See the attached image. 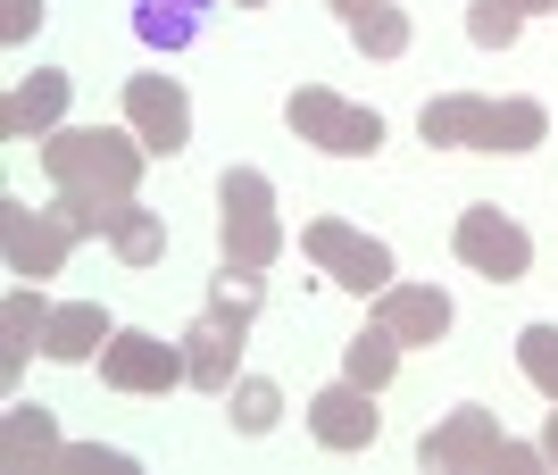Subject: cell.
<instances>
[{
	"label": "cell",
	"mask_w": 558,
	"mask_h": 475,
	"mask_svg": "<svg viewBox=\"0 0 558 475\" xmlns=\"http://www.w3.org/2000/svg\"><path fill=\"white\" fill-rule=\"evenodd\" d=\"M142 167H150V150H142V134L125 125H59V134H43V175L59 192H100V200H134Z\"/></svg>",
	"instance_id": "cell-2"
},
{
	"label": "cell",
	"mask_w": 558,
	"mask_h": 475,
	"mask_svg": "<svg viewBox=\"0 0 558 475\" xmlns=\"http://www.w3.org/2000/svg\"><path fill=\"white\" fill-rule=\"evenodd\" d=\"M450 251H459L475 276H492V284H517V276L534 267V234H525L509 209H492V200L459 209V226H450Z\"/></svg>",
	"instance_id": "cell-9"
},
{
	"label": "cell",
	"mask_w": 558,
	"mask_h": 475,
	"mask_svg": "<svg viewBox=\"0 0 558 475\" xmlns=\"http://www.w3.org/2000/svg\"><path fill=\"white\" fill-rule=\"evenodd\" d=\"M34 25H43V0H0V34H9V42H25Z\"/></svg>",
	"instance_id": "cell-25"
},
{
	"label": "cell",
	"mask_w": 558,
	"mask_h": 475,
	"mask_svg": "<svg viewBox=\"0 0 558 475\" xmlns=\"http://www.w3.org/2000/svg\"><path fill=\"white\" fill-rule=\"evenodd\" d=\"M308 434L326 442V451H367L375 434H384V417H375V392L367 383H326L317 401H308Z\"/></svg>",
	"instance_id": "cell-13"
},
{
	"label": "cell",
	"mask_w": 558,
	"mask_h": 475,
	"mask_svg": "<svg viewBox=\"0 0 558 475\" xmlns=\"http://www.w3.org/2000/svg\"><path fill=\"white\" fill-rule=\"evenodd\" d=\"M159 9H175V17H201V9H209V0H159Z\"/></svg>",
	"instance_id": "cell-27"
},
{
	"label": "cell",
	"mask_w": 558,
	"mask_h": 475,
	"mask_svg": "<svg viewBox=\"0 0 558 475\" xmlns=\"http://www.w3.org/2000/svg\"><path fill=\"white\" fill-rule=\"evenodd\" d=\"M517 9H525V17H534V9H558V0H517Z\"/></svg>",
	"instance_id": "cell-28"
},
{
	"label": "cell",
	"mask_w": 558,
	"mask_h": 475,
	"mask_svg": "<svg viewBox=\"0 0 558 475\" xmlns=\"http://www.w3.org/2000/svg\"><path fill=\"white\" fill-rule=\"evenodd\" d=\"M350 25V42L367 50V59H400V50H409V34H417V25H409V9H392V0H367V9H359V17H342Z\"/></svg>",
	"instance_id": "cell-20"
},
{
	"label": "cell",
	"mask_w": 558,
	"mask_h": 475,
	"mask_svg": "<svg viewBox=\"0 0 558 475\" xmlns=\"http://www.w3.org/2000/svg\"><path fill=\"white\" fill-rule=\"evenodd\" d=\"M226 426L233 434H276V417H283V392L267 376H233V392H226Z\"/></svg>",
	"instance_id": "cell-21"
},
{
	"label": "cell",
	"mask_w": 558,
	"mask_h": 475,
	"mask_svg": "<svg viewBox=\"0 0 558 475\" xmlns=\"http://www.w3.org/2000/svg\"><path fill=\"white\" fill-rule=\"evenodd\" d=\"M400 351H409V342H400L392 326H367V333H350V342H342V376L367 383V392H384V383L400 376Z\"/></svg>",
	"instance_id": "cell-19"
},
{
	"label": "cell",
	"mask_w": 558,
	"mask_h": 475,
	"mask_svg": "<svg viewBox=\"0 0 558 475\" xmlns=\"http://www.w3.org/2000/svg\"><path fill=\"white\" fill-rule=\"evenodd\" d=\"M125 125L142 134L150 159H175L192 143V100L175 75H125Z\"/></svg>",
	"instance_id": "cell-11"
},
{
	"label": "cell",
	"mask_w": 558,
	"mask_h": 475,
	"mask_svg": "<svg viewBox=\"0 0 558 475\" xmlns=\"http://www.w3.org/2000/svg\"><path fill=\"white\" fill-rule=\"evenodd\" d=\"M134 34L150 50H184L192 34H201V17H175V9H159V0H134Z\"/></svg>",
	"instance_id": "cell-24"
},
{
	"label": "cell",
	"mask_w": 558,
	"mask_h": 475,
	"mask_svg": "<svg viewBox=\"0 0 558 475\" xmlns=\"http://www.w3.org/2000/svg\"><path fill=\"white\" fill-rule=\"evenodd\" d=\"M417 459L425 467H442V475H459V467H509V475H534V467H550L542 459V442H509L500 434V417L492 409H450V417H434V426L417 434Z\"/></svg>",
	"instance_id": "cell-4"
},
{
	"label": "cell",
	"mask_w": 558,
	"mask_h": 475,
	"mask_svg": "<svg viewBox=\"0 0 558 475\" xmlns=\"http://www.w3.org/2000/svg\"><path fill=\"white\" fill-rule=\"evenodd\" d=\"M375 326H392L409 351H434L450 333V292H434V284H384L375 292Z\"/></svg>",
	"instance_id": "cell-14"
},
{
	"label": "cell",
	"mask_w": 558,
	"mask_h": 475,
	"mask_svg": "<svg viewBox=\"0 0 558 475\" xmlns=\"http://www.w3.org/2000/svg\"><path fill=\"white\" fill-rule=\"evenodd\" d=\"M517 25H525L517 0H475V9H466V42H475V50H509Z\"/></svg>",
	"instance_id": "cell-23"
},
{
	"label": "cell",
	"mask_w": 558,
	"mask_h": 475,
	"mask_svg": "<svg viewBox=\"0 0 558 475\" xmlns=\"http://www.w3.org/2000/svg\"><path fill=\"white\" fill-rule=\"evenodd\" d=\"M258 301H267V284H258V267H226L209 292V309L184 326V367H192V392H233V358H242V342H251V317Z\"/></svg>",
	"instance_id": "cell-3"
},
{
	"label": "cell",
	"mask_w": 558,
	"mask_h": 475,
	"mask_svg": "<svg viewBox=\"0 0 558 475\" xmlns=\"http://www.w3.org/2000/svg\"><path fill=\"white\" fill-rule=\"evenodd\" d=\"M109 251L125 267H159L167 259V217L142 200H109Z\"/></svg>",
	"instance_id": "cell-18"
},
{
	"label": "cell",
	"mask_w": 558,
	"mask_h": 475,
	"mask_svg": "<svg viewBox=\"0 0 558 475\" xmlns=\"http://www.w3.org/2000/svg\"><path fill=\"white\" fill-rule=\"evenodd\" d=\"M68 100H75V75H68V68L17 75V84H9V100H0V134H9V143H43V134H59Z\"/></svg>",
	"instance_id": "cell-12"
},
{
	"label": "cell",
	"mask_w": 558,
	"mask_h": 475,
	"mask_svg": "<svg viewBox=\"0 0 558 475\" xmlns=\"http://www.w3.org/2000/svg\"><path fill=\"white\" fill-rule=\"evenodd\" d=\"M333 9H342V17H359V9H367V0H333Z\"/></svg>",
	"instance_id": "cell-29"
},
{
	"label": "cell",
	"mask_w": 558,
	"mask_h": 475,
	"mask_svg": "<svg viewBox=\"0 0 558 475\" xmlns=\"http://www.w3.org/2000/svg\"><path fill=\"white\" fill-rule=\"evenodd\" d=\"M517 367L534 376L542 401H558V326H525L517 333Z\"/></svg>",
	"instance_id": "cell-22"
},
{
	"label": "cell",
	"mask_w": 558,
	"mask_h": 475,
	"mask_svg": "<svg viewBox=\"0 0 558 475\" xmlns=\"http://www.w3.org/2000/svg\"><path fill=\"white\" fill-rule=\"evenodd\" d=\"M0 459H9L17 475L59 467V426H50L43 401H9V417H0Z\"/></svg>",
	"instance_id": "cell-17"
},
{
	"label": "cell",
	"mask_w": 558,
	"mask_h": 475,
	"mask_svg": "<svg viewBox=\"0 0 558 475\" xmlns=\"http://www.w3.org/2000/svg\"><path fill=\"white\" fill-rule=\"evenodd\" d=\"M301 251L326 267L342 292H359V301H375V292L392 284V251H384L375 234H359V226H342V217H308V226H301Z\"/></svg>",
	"instance_id": "cell-8"
},
{
	"label": "cell",
	"mask_w": 558,
	"mask_h": 475,
	"mask_svg": "<svg viewBox=\"0 0 558 475\" xmlns=\"http://www.w3.org/2000/svg\"><path fill=\"white\" fill-rule=\"evenodd\" d=\"M417 134L434 150H534L550 143V109L525 93L492 100V93H442L417 109Z\"/></svg>",
	"instance_id": "cell-1"
},
{
	"label": "cell",
	"mask_w": 558,
	"mask_h": 475,
	"mask_svg": "<svg viewBox=\"0 0 558 475\" xmlns=\"http://www.w3.org/2000/svg\"><path fill=\"white\" fill-rule=\"evenodd\" d=\"M283 125L301 143H317L326 159H375L384 150V118L359 109V100H342V93H326V84H301V93L283 100Z\"/></svg>",
	"instance_id": "cell-6"
},
{
	"label": "cell",
	"mask_w": 558,
	"mask_h": 475,
	"mask_svg": "<svg viewBox=\"0 0 558 475\" xmlns=\"http://www.w3.org/2000/svg\"><path fill=\"white\" fill-rule=\"evenodd\" d=\"M109 309L100 301H68V309H50V326H43V358H59V367H84V358H100L109 351Z\"/></svg>",
	"instance_id": "cell-16"
},
{
	"label": "cell",
	"mask_w": 558,
	"mask_h": 475,
	"mask_svg": "<svg viewBox=\"0 0 558 475\" xmlns=\"http://www.w3.org/2000/svg\"><path fill=\"white\" fill-rule=\"evenodd\" d=\"M100 383H109V392H175V383H192L184 342H159V333H142V326H117L109 351H100Z\"/></svg>",
	"instance_id": "cell-10"
},
{
	"label": "cell",
	"mask_w": 558,
	"mask_h": 475,
	"mask_svg": "<svg viewBox=\"0 0 558 475\" xmlns=\"http://www.w3.org/2000/svg\"><path fill=\"white\" fill-rule=\"evenodd\" d=\"M542 459L558 467V401H550V426H542Z\"/></svg>",
	"instance_id": "cell-26"
},
{
	"label": "cell",
	"mask_w": 558,
	"mask_h": 475,
	"mask_svg": "<svg viewBox=\"0 0 558 475\" xmlns=\"http://www.w3.org/2000/svg\"><path fill=\"white\" fill-rule=\"evenodd\" d=\"M75 242H84V234L68 226V209H59V200H50V209L0 200V251H9V276H17V284H43V276H59Z\"/></svg>",
	"instance_id": "cell-7"
},
{
	"label": "cell",
	"mask_w": 558,
	"mask_h": 475,
	"mask_svg": "<svg viewBox=\"0 0 558 475\" xmlns=\"http://www.w3.org/2000/svg\"><path fill=\"white\" fill-rule=\"evenodd\" d=\"M43 326H50L43 284H17L9 301H0V383H17V376H25V358L43 351Z\"/></svg>",
	"instance_id": "cell-15"
},
{
	"label": "cell",
	"mask_w": 558,
	"mask_h": 475,
	"mask_svg": "<svg viewBox=\"0 0 558 475\" xmlns=\"http://www.w3.org/2000/svg\"><path fill=\"white\" fill-rule=\"evenodd\" d=\"M217 251L226 267H276L283 251V217H276V184L258 175V167H226L217 175Z\"/></svg>",
	"instance_id": "cell-5"
},
{
	"label": "cell",
	"mask_w": 558,
	"mask_h": 475,
	"mask_svg": "<svg viewBox=\"0 0 558 475\" xmlns=\"http://www.w3.org/2000/svg\"><path fill=\"white\" fill-rule=\"evenodd\" d=\"M233 9H267V0H233Z\"/></svg>",
	"instance_id": "cell-30"
}]
</instances>
